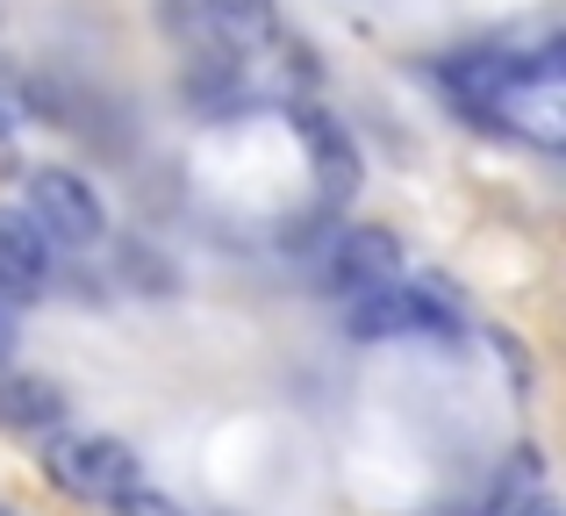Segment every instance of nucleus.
<instances>
[{"label": "nucleus", "mask_w": 566, "mask_h": 516, "mask_svg": "<svg viewBox=\"0 0 566 516\" xmlns=\"http://www.w3.org/2000/svg\"><path fill=\"white\" fill-rule=\"evenodd\" d=\"M172 29H187V36H201L208 51H244V43H259L265 29H273V8L265 0H166Z\"/></svg>", "instance_id": "7ed1b4c3"}, {"label": "nucleus", "mask_w": 566, "mask_h": 516, "mask_svg": "<svg viewBox=\"0 0 566 516\" xmlns=\"http://www.w3.org/2000/svg\"><path fill=\"white\" fill-rule=\"evenodd\" d=\"M0 516H8V509H0Z\"/></svg>", "instance_id": "9b49d317"}, {"label": "nucleus", "mask_w": 566, "mask_h": 516, "mask_svg": "<svg viewBox=\"0 0 566 516\" xmlns=\"http://www.w3.org/2000/svg\"><path fill=\"white\" fill-rule=\"evenodd\" d=\"M14 123H22V86H14V72L0 65V137H8Z\"/></svg>", "instance_id": "6e6552de"}, {"label": "nucleus", "mask_w": 566, "mask_h": 516, "mask_svg": "<svg viewBox=\"0 0 566 516\" xmlns=\"http://www.w3.org/2000/svg\"><path fill=\"white\" fill-rule=\"evenodd\" d=\"M43 265H51V244L22 215H0V302H29L43 287Z\"/></svg>", "instance_id": "423d86ee"}, {"label": "nucleus", "mask_w": 566, "mask_h": 516, "mask_svg": "<svg viewBox=\"0 0 566 516\" xmlns=\"http://www.w3.org/2000/svg\"><path fill=\"white\" fill-rule=\"evenodd\" d=\"M395 273H401V244L387 238V230L359 223V230L337 238V252H331V287L337 294H366V287H380V280H395Z\"/></svg>", "instance_id": "20e7f679"}, {"label": "nucleus", "mask_w": 566, "mask_h": 516, "mask_svg": "<svg viewBox=\"0 0 566 516\" xmlns=\"http://www.w3.org/2000/svg\"><path fill=\"white\" fill-rule=\"evenodd\" d=\"M43 474L57 488L86 495V503H115L123 488H137V452L115 445V438H65V445L43 452Z\"/></svg>", "instance_id": "f03ea898"}, {"label": "nucleus", "mask_w": 566, "mask_h": 516, "mask_svg": "<svg viewBox=\"0 0 566 516\" xmlns=\"http://www.w3.org/2000/svg\"><path fill=\"white\" fill-rule=\"evenodd\" d=\"M510 516H553V503H538V495H531V503H510Z\"/></svg>", "instance_id": "9d476101"}, {"label": "nucleus", "mask_w": 566, "mask_h": 516, "mask_svg": "<svg viewBox=\"0 0 566 516\" xmlns=\"http://www.w3.org/2000/svg\"><path fill=\"white\" fill-rule=\"evenodd\" d=\"M14 351V302H0V359Z\"/></svg>", "instance_id": "1a4fd4ad"}, {"label": "nucleus", "mask_w": 566, "mask_h": 516, "mask_svg": "<svg viewBox=\"0 0 566 516\" xmlns=\"http://www.w3.org/2000/svg\"><path fill=\"white\" fill-rule=\"evenodd\" d=\"M294 129H302L308 158H316L323 194H331V201H345L352 187H359V151H352V137L337 129V115H323V108H294Z\"/></svg>", "instance_id": "39448f33"}, {"label": "nucleus", "mask_w": 566, "mask_h": 516, "mask_svg": "<svg viewBox=\"0 0 566 516\" xmlns=\"http://www.w3.org/2000/svg\"><path fill=\"white\" fill-rule=\"evenodd\" d=\"M29 230L57 252H86L101 238V201L80 172H36L29 180Z\"/></svg>", "instance_id": "f257e3e1"}, {"label": "nucleus", "mask_w": 566, "mask_h": 516, "mask_svg": "<svg viewBox=\"0 0 566 516\" xmlns=\"http://www.w3.org/2000/svg\"><path fill=\"white\" fill-rule=\"evenodd\" d=\"M65 417V394L51 388V380H29V373H8L0 380V431H51V423Z\"/></svg>", "instance_id": "0eeeda50"}]
</instances>
